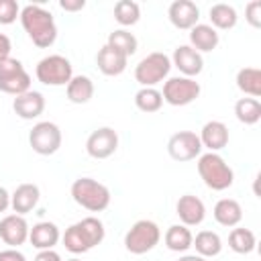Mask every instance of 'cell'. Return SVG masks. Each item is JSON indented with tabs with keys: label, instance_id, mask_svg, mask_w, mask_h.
<instances>
[{
	"label": "cell",
	"instance_id": "obj_7",
	"mask_svg": "<svg viewBox=\"0 0 261 261\" xmlns=\"http://www.w3.org/2000/svg\"><path fill=\"white\" fill-rule=\"evenodd\" d=\"M0 90L14 98L31 90V75L24 65L10 55L0 59Z\"/></svg>",
	"mask_w": 261,
	"mask_h": 261
},
{
	"label": "cell",
	"instance_id": "obj_9",
	"mask_svg": "<svg viewBox=\"0 0 261 261\" xmlns=\"http://www.w3.org/2000/svg\"><path fill=\"white\" fill-rule=\"evenodd\" d=\"M61 141H63L61 128L55 122H51V120L37 122L31 128V133H29V145L39 155H53V153H57L59 147H61Z\"/></svg>",
	"mask_w": 261,
	"mask_h": 261
},
{
	"label": "cell",
	"instance_id": "obj_37",
	"mask_svg": "<svg viewBox=\"0 0 261 261\" xmlns=\"http://www.w3.org/2000/svg\"><path fill=\"white\" fill-rule=\"evenodd\" d=\"M59 6L65 12H77V10H84L86 0H59Z\"/></svg>",
	"mask_w": 261,
	"mask_h": 261
},
{
	"label": "cell",
	"instance_id": "obj_29",
	"mask_svg": "<svg viewBox=\"0 0 261 261\" xmlns=\"http://www.w3.org/2000/svg\"><path fill=\"white\" fill-rule=\"evenodd\" d=\"M228 247H230L234 253H239V255H249V253H253L255 247H257V237H255L253 230L243 228V226H237V228H232L230 234H228Z\"/></svg>",
	"mask_w": 261,
	"mask_h": 261
},
{
	"label": "cell",
	"instance_id": "obj_38",
	"mask_svg": "<svg viewBox=\"0 0 261 261\" xmlns=\"http://www.w3.org/2000/svg\"><path fill=\"white\" fill-rule=\"evenodd\" d=\"M0 261H27V257L18 249H4L0 251Z\"/></svg>",
	"mask_w": 261,
	"mask_h": 261
},
{
	"label": "cell",
	"instance_id": "obj_43",
	"mask_svg": "<svg viewBox=\"0 0 261 261\" xmlns=\"http://www.w3.org/2000/svg\"><path fill=\"white\" fill-rule=\"evenodd\" d=\"M67 261H82V259H77V257H73V259H67Z\"/></svg>",
	"mask_w": 261,
	"mask_h": 261
},
{
	"label": "cell",
	"instance_id": "obj_42",
	"mask_svg": "<svg viewBox=\"0 0 261 261\" xmlns=\"http://www.w3.org/2000/svg\"><path fill=\"white\" fill-rule=\"evenodd\" d=\"M177 261H206V259L200 257V255H181Z\"/></svg>",
	"mask_w": 261,
	"mask_h": 261
},
{
	"label": "cell",
	"instance_id": "obj_14",
	"mask_svg": "<svg viewBox=\"0 0 261 261\" xmlns=\"http://www.w3.org/2000/svg\"><path fill=\"white\" fill-rule=\"evenodd\" d=\"M171 59V65H175L184 77H196L198 73H202L204 69V59H202V53H198L196 49H192L190 45H179L175 47L173 55L169 57Z\"/></svg>",
	"mask_w": 261,
	"mask_h": 261
},
{
	"label": "cell",
	"instance_id": "obj_6",
	"mask_svg": "<svg viewBox=\"0 0 261 261\" xmlns=\"http://www.w3.org/2000/svg\"><path fill=\"white\" fill-rule=\"evenodd\" d=\"M35 75L45 86H67L73 77V67L63 55H47L37 63Z\"/></svg>",
	"mask_w": 261,
	"mask_h": 261
},
{
	"label": "cell",
	"instance_id": "obj_12",
	"mask_svg": "<svg viewBox=\"0 0 261 261\" xmlns=\"http://www.w3.org/2000/svg\"><path fill=\"white\" fill-rule=\"evenodd\" d=\"M29 222L20 214H8L0 220V241L10 245V249H16L29 241Z\"/></svg>",
	"mask_w": 261,
	"mask_h": 261
},
{
	"label": "cell",
	"instance_id": "obj_20",
	"mask_svg": "<svg viewBox=\"0 0 261 261\" xmlns=\"http://www.w3.org/2000/svg\"><path fill=\"white\" fill-rule=\"evenodd\" d=\"M220 43L218 31L212 29L210 24H202L198 22L194 29H190V47L196 49L198 53H208L214 51Z\"/></svg>",
	"mask_w": 261,
	"mask_h": 261
},
{
	"label": "cell",
	"instance_id": "obj_26",
	"mask_svg": "<svg viewBox=\"0 0 261 261\" xmlns=\"http://www.w3.org/2000/svg\"><path fill=\"white\" fill-rule=\"evenodd\" d=\"M106 45H108L110 49L118 51L120 55H124V57L128 59L130 55L137 53L139 41H137V37H135L130 31H126V29H116V31H112V33L108 35Z\"/></svg>",
	"mask_w": 261,
	"mask_h": 261
},
{
	"label": "cell",
	"instance_id": "obj_27",
	"mask_svg": "<svg viewBox=\"0 0 261 261\" xmlns=\"http://www.w3.org/2000/svg\"><path fill=\"white\" fill-rule=\"evenodd\" d=\"M75 224H77V228H80V232H82V237H84V241L90 249L98 247L106 237V228H104L102 220L96 218V216H86Z\"/></svg>",
	"mask_w": 261,
	"mask_h": 261
},
{
	"label": "cell",
	"instance_id": "obj_22",
	"mask_svg": "<svg viewBox=\"0 0 261 261\" xmlns=\"http://www.w3.org/2000/svg\"><path fill=\"white\" fill-rule=\"evenodd\" d=\"M212 214H214V220H216L220 226H228V228L237 226V224L243 220V208H241V204H239L237 200H232V198H222V200H218V202L214 204Z\"/></svg>",
	"mask_w": 261,
	"mask_h": 261
},
{
	"label": "cell",
	"instance_id": "obj_35",
	"mask_svg": "<svg viewBox=\"0 0 261 261\" xmlns=\"http://www.w3.org/2000/svg\"><path fill=\"white\" fill-rule=\"evenodd\" d=\"M20 16V6L16 0H0V24H12Z\"/></svg>",
	"mask_w": 261,
	"mask_h": 261
},
{
	"label": "cell",
	"instance_id": "obj_28",
	"mask_svg": "<svg viewBox=\"0 0 261 261\" xmlns=\"http://www.w3.org/2000/svg\"><path fill=\"white\" fill-rule=\"evenodd\" d=\"M237 88L251 98H259L261 96V69H257V67L239 69L237 71Z\"/></svg>",
	"mask_w": 261,
	"mask_h": 261
},
{
	"label": "cell",
	"instance_id": "obj_1",
	"mask_svg": "<svg viewBox=\"0 0 261 261\" xmlns=\"http://www.w3.org/2000/svg\"><path fill=\"white\" fill-rule=\"evenodd\" d=\"M18 18H20V24H22L24 33L29 35V39L37 47L47 49V47H51L55 43V39H57L55 18L43 6H39V4H27L20 10V16Z\"/></svg>",
	"mask_w": 261,
	"mask_h": 261
},
{
	"label": "cell",
	"instance_id": "obj_24",
	"mask_svg": "<svg viewBox=\"0 0 261 261\" xmlns=\"http://www.w3.org/2000/svg\"><path fill=\"white\" fill-rule=\"evenodd\" d=\"M192 247H196V255L208 259V257H216L220 255L222 251V239L218 232L214 230H200L194 241H192Z\"/></svg>",
	"mask_w": 261,
	"mask_h": 261
},
{
	"label": "cell",
	"instance_id": "obj_33",
	"mask_svg": "<svg viewBox=\"0 0 261 261\" xmlns=\"http://www.w3.org/2000/svg\"><path fill=\"white\" fill-rule=\"evenodd\" d=\"M135 106L141 110V112H157L161 106H163V96L159 90L155 88H141L137 94H135Z\"/></svg>",
	"mask_w": 261,
	"mask_h": 261
},
{
	"label": "cell",
	"instance_id": "obj_25",
	"mask_svg": "<svg viewBox=\"0 0 261 261\" xmlns=\"http://www.w3.org/2000/svg\"><path fill=\"white\" fill-rule=\"evenodd\" d=\"M165 241V247L173 253H186L190 247H192V241H194V234L188 226L184 224H171L163 237Z\"/></svg>",
	"mask_w": 261,
	"mask_h": 261
},
{
	"label": "cell",
	"instance_id": "obj_34",
	"mask_svg": "<svg viewBox=\"0 0 261 261\" xmlns=\"http://www.w3.org/2000/svg\"><path fill=\"white\" fill-rule=\"evenodd\" d=\"M61 241H63V247H65L69 253H73V255H80V253L90 251V247L86 245V241H84V237H82L77 224H71L69 228H65Z\"/></svg>",
	"mask_w": 261,
	"mask_h": 261
},
{
	"label": "cell",
	"instance_id": "obj_36",
	"mask_svg": "<svg viewBox=\"0 0 261 261\" xmlns=\"http://www.w3.org/2000/svg\"><path fill=\"white\" fill-rule=\"evenodd\" d=\"M245 18L253 29L261 27V0H253L245 6Z\"/></svg>",
	"mask_w": 261,
	"mask_h": 261
},
{
	"label": "cell",
	"instance_id": "obj_31",
	"mask_svg": "<svg viewBox=\"0 0 261 261\" xmlns=\"http://www.w3.org/2000/svg\"><path fill=\"white\" fill-rule=\"evenodd\" d=\"M234 116L243 124H257L261 120V102L257 98H241L234 104Z\"/></svg>",
	"mask_w": 261,
	"mask_h": 261
},
{
	"label": "cell",
	"instance_id": "obj_30",
	"mask_svg": "<svg viewBox=\"0 0 261 261\" xmlns=\"http://www.w3.org/2000/svg\"><path fill=\"white\" fill-rule=\"evenodd\" d=\"M237 20H239L237 10L230 4L220 2V4H214L210 8V22H212L210 27L216 29V31H228L237 24Z\"/></svg>",
	"mask_w": 261,
	"mask_h": 261
},
{
	"label": "cell",
	"instance_id": "obj_15",
	"mask_svg": "<svg viewBox=\"0 0 261 261\" xmlns=\"http://www.w3.org/2000/svg\"><path fill=\"white\" fill-rule=\"evenodd\" d=\"M175 212H177V216H179V220H181L184 226H198L206 218V206L194 194L179 196V200L175 204Z\"/></svg>",
	"mask_w": 261,
	"mask_h": 261
},
{
	"label": "cell",
	"instance_id": "obj_21",
	"mask_svg": "<svg viewBox=\"0 0 261 261\" xmlns=\"http://www.w3.org/2000/svg\"><path fill=\"white\" fill-rule=\"evenodd\" d=\"M126 63H128V59H126L124 55H120L118 51L110 49L108 45H104V47L98 51V55H96V65H98V69H100L104 75H108V77L120 75V73L126 69Z\"/></svg>",
	"mask_w": 261,
	"mask_h": 261
},
{
	"label": "cell",
	"instance_id": "obj_10",
	"mask_svg": "<svg viewBox=\"0 0 261 261\" xmlns=\"http://www.w3.org/2000/svg\"><path fill=\"white\" fill-rule=\"evenodd\" d=\"M202 149L200 137L192 130H179L167 141V153L175 161H192L202 155Z\"/></svg>",
	"mask_w": 261,
	"mask_h": 261
},
{
	"label": "cell",
	"instance_id": "obj_8",
	"mask_svg": "<svg viewBox=\"0 0 261 261\" xmlns=\"http://www.w3.org/2000/svg\"><path fill=\"white\" fill-rule=\"evenodd\" d=\"M200 92H202V88L194 77L175 75L163 84L161 96H163V102H167L171 106H188L200 96Z\"/></svg>",
	"mask_w": 261,
	"mask_h": 261
},
{
	"label": "cell",
	"instance_id": "obj_18",
	"mask_svg": "<svg viewBox=\"0 0 261 261\" xmlns=\"http://www.w3.org/2000/svg\"><path fill=\"white\" fill-rule=\"evenodd\" d=\"M198 137H200L202 147H206L210 153H218L220 149H224L228 145V128L220 120H208L202 126Z\"/></svg>",
	"mask_w": 261,
	"mask_h": 261
},
{
	"label": "cell",
	"instance_id": "obj_16",
	"mask_svg": "<svg viewBox=\"0 0 261 261\" xmlns=\"http://www.w3.org/2000/svg\"><path fill=\"white\" fill-rule=\"evenodd\" d=\"M12 110L22 120H33V118L43 114L45 96L41 92H37V90H29V92H24V94H20V96H16L12 100Z\"/></svg>",
	"mask_w": 261,
	"mask_h": 261
},
{
	"label": "cell",
	"instance_id": "obj_17",
	"mask_svg": "<svg viewBox=\"0 0 261 261\" xmlns=\"http://www.w3.org/2000/svg\"><path fill=\"white\" fill-rule=\"evenodd\" d=\"M59 239H61L59 226L55 222H49V220H41V222L33 224V228L29 230V241L39 251L53 249L59 243Z\"/></svg>",
	"mask_w": 261,
	"mask_h": 261
},
{
	"label": "cell",
	"instance_id": "obj_11",
	"mask_svg": "<svg viewBox=\"0 0 261 261\" xmlns=\"http://www.w3.org/2000/svg\"><path fill=\"white\" fill-rule=\"evenodd\" d=\"M118 149V133L112 126H100L96 128L88 141H86V151L94 159H108L114 155Z\"/></svg>",
	"mask_w": 261,
	"mask_h": 261
},
{
	"label": "cell",
	"instance_id": "obj_2",
	"mask_svg": "<svg viewBox=\"0 0 261 261\" xmlns=\"http://www.w3.org/2000/svg\"><path fill=\"white\" fill-rule=\"evenodd\" d=\"M198 173L206 188L214 192H224L234 181L232 167L218 155V153H204L198 157Z\"/></svg>",
	"mask_w": 261,
	"mask_h": 261
},
{
	"label": "cell",
	"instance_id": "obj_19",
	"mask_svg": "<svg viewBox=\"0 0 261 261\" xmlns=\"http://www.w3.org/2000/svg\"><path fill=\"white\" fill-rule=\"evenodd\" d=\"M41 198V190L35 184H20L12 194H10V208L14 210V214H29Z\"/></svg>",
	"mask_w": 261,
	"mask_h": 261
},
{
	"label": "cell",
	"instance_id": "obj_39",
	"mask_svg": "<svg viewBox=\"0 0 261 261\" xmlns=\"http://www.w3.org/2000/svg\"><path fill=\"white\" fill-rule=\"evenodd\" d=\"M33 261H61V257H59V253H57V251L47 249V251H39V253H37V257H35Z\"/></svg>",
	"mask_w": 261,
	"mask_h": 261
},
{
	"label": "cell",
	"instance_id": "obj_13",
	"mask_svg": "<svg viewBox=\"0 0 261 261\" xmlns=\"http://www.w3.org/2000/svg\"><path fill=\"white\" fill-rule=\"evenodd\" d=\"M167 16H169V22L175 27V29H181V31H190L198 24L200 20V8L192 2V0H175L169 4V10H167Z\"/></svg>",
	"mask_w": 261,
	"mask_h": 261
},
{
	"label": "cell",
	"instance_id": "obj_40",
	"mask_svg": "<svg viewBox=\"0 0 261 261\" xmlns=\"http://www.w3.org/2000/svg\"><path fill=\"white\" fill-rule=\"evenodd\" d=\"M10 49H12V43H10V39H8L4 33H0V59L8 57V55H10Z\"/></svg>",
	"mask_w": 261,
	"mask_h": 261
},
{
	"label": "cell",
	"instance_id": "obj_5",
	"mask_svg": "<svg viewBox=\"0 0 261 261\" xmlns=\"http://www.w3.org/2000/svg\"><path fill=\"white\" fill-rule=\"evenodd\" d=\"M169 69H171V59L161 51H153L137 63L135 80L143 88H153L169 75Z\"/></svg>",
	"mask_w": 261,
	"mask_h": 261
},
{
	"label": "cell",
	"instance_id": "obj_32",
	"mask_svg": "<svg viewBox=\"0 0 261 261\" xmlns=\"http://www.w3.org/2000/svg\"><path fill=\"white\" fill-rule=\"evenodd\" d=\"M141 18V6L133 0H118L114 4V20L122 27H133Z\"/></svg>",
	"mask_w": 261,
	"mask_h": 261
},
{
	"label": "cell",
	"instance_id": "obj_41",
	"mask_svg": "<svg viewBox=\"0 0 261 261\" xmlns=\"http://www.w3.org/2000/svg\"><path fill=\"white\" fill-rule=\"evenodd\" d=\"M10 208V194H8V190L6 188H2L0 186V214L2 212H6Z\"/></svg>",
	"mask_w": 261,
	"mask_h": 261
},
{
	"label": "cell",
	"instance_id": "obj_3",
	"mask_svg": "<svg viewBox=\"0 0 261 261\" xmlns=\"http://www.w3.org/2000/svg\"><path fill=\"white\" fill-rule=\"evenodd\" d=\"M71 198L90 212H102L110 206V190L92 177H77L71 184Z\"/></svg>",
	"mask_w": 261,
	"mask_h": 261
},
{
	"label": "cell",
	"instance_id": "obj_4",
	"mask_svg": "<svg viewBox=\"0 0 261 261\" xmlns=\"http://www.w3.org/2000/svg\"><path fill=\"white\" fill-rule=\"evenodd\" d=\"M161 241V230L153 220H137L124 234V249L133 255H145Z\"/></svg>",
	"mask_w": 261,
	"mask_h": 261
},
{
	"label": "cell",
	"instance_id": "obj_23",
	"mask_svg": "<svg viewBox=\"0 0 261 261\" xmlns=\"http://www.w3.org/2000/svg\"><path fill=\"white\" fill-rule=\"evenodd\" d=\"M67 100L73 104H86L94 96V82L88 75H73L65 86Z\"/></svg>",
	"mask_w": 261,
	"mask_h": 261
}]
</instances>
